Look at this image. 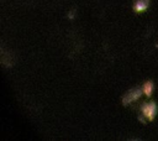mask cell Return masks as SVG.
Masks as SVG:
<instances>
[{"label": "cell", "mask_w": 158, "mask_h": 141, "mask_svg": "<svg viewBox=\"0 0 158 141\" xmlns=\"http://www.w3.org/2000/svg\"><path fill=\"white\" fill-rule=\"evenodd\" d=\"M141 111H142V115L146 118V120L152 121V120H154V118L157 115L158 108H157V104L154 101H151V103L143 104L141 106Z\"/></svg>", "instance_id": "obj_1"}, {"label": "cell", "mask_w": 158, "mask_h": 141, "mask_svg": "<svg viewBox=\"0 0 158 141\" xmlns=\"http://www.w3.org/2000/svg\"><path fill=\"white\" fill-rule=\"evenodd\" d=\"M143 94V90L141 88H132L130 89L123 96H122V104L123 105H128L136 100H138L141 98V95Z\"/></svg>", "instance_id": "obj_2"}, {"label": "cell", "mask_w": 158, "mask_h": 141, "mask_svg": "<svg viewBox=\"0 0 158 141\" xmlns=\"http://www.w3.org/2000/svg\"><path fill=\"white\" fill-rule=\"evenodd\" d=\"M149 6V0H136L133 4V10L136 12H143L148 9Z\"/></svg>", "instance_id": "obj_3"}, {"label": "cell", "mask_w": 158, "mask_h": 141, "mask_svg": "<svg viewBox=\"0 0 158 141\" xmlns=\"http://www.w3.org/2000/svg\"><path fill=\"white\" fill-rule=\"evenodd\" d=\"M153 89H154V85H153V82L148 80V82H144L143 87H142V90H143V94L146 96H151L152 93H153Z\"/></svg>", "instance_id": "obj_4"}]
</instances>
